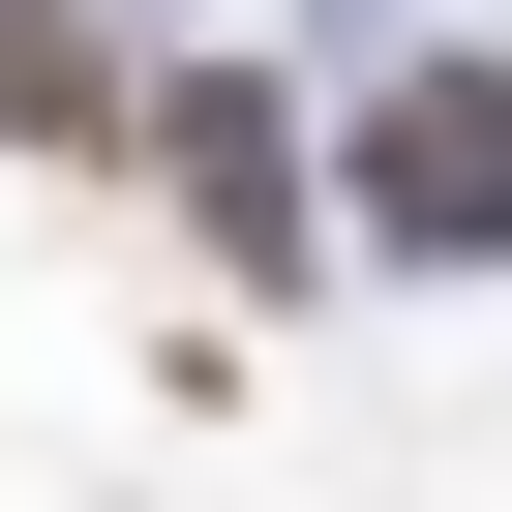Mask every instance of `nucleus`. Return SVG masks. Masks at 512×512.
<instances>
[{
	"mask_svg": "<svg viewBox=\"0 0 512 512\" xmlns=\"http://www.w3.org/2000/svg\"><path fill=\"white\" fill-rule=\"evenodd\" d=\"M151 91H121V31L91 0H0V151H121Z\"/></svg>",
	"mask_w": 512,
	"mask_h": 512,
	"instance_id": "7ed1b4c3",
	"label": "nucleus"
},
{
	"mask_svg": "<svg viewBox=\"0 0 512 512\" xmlns=\"http://www.w3.org/2000/svg\"><path fill=\"white\" fill-rule=\"evenodd\" d=\"M151 181H181V241H211V272H332V211H302V121L241 91V61H181V91H151Z\"/></svg>",
	"mask_w": 512,
	"mask_h": 512,
	"instance_id": "f03ea898",
	"label": "nucleus"
},
{
	"mask_svg": "<svg viewBox=\"0 0 512 512\" xmlns=\"http://www.w3.org/2000/svg\"><path fill=\"white\" fill-rule=\"evenodd\" d=\"M362 241L392 272H512V61H392L362 91Z\"/></svg>",
	"mask_w": 512,
	"mask_h": 512,
	"instance_id": "f257e3e1",
	"label": "nucleus"
}]
</instances>
